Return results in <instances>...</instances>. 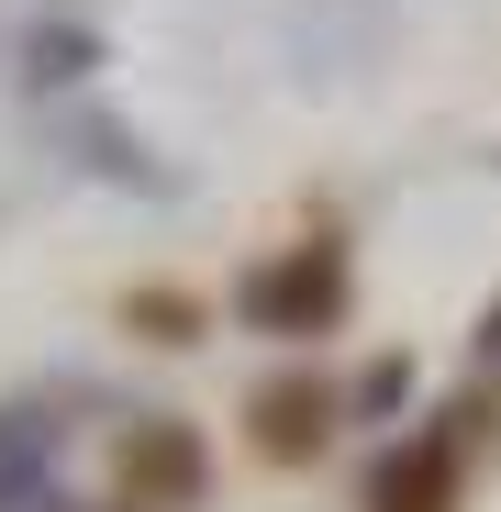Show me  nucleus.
Here are the masks:
<instances>
[{
	"label": "nucleus",
	"instance_id": "obj_1",
	"mask_svg": "<svg viewBox=\"0 0 501 512\" xmlns=\"http://www.w3.org/2000/svg\"><path fill=\"white\" fill-rule=\"evenodd\" d=\"M234 312L257 323V334H334V312H346V245H279L268 268H245Z\"/></svg>",
	"mask_w": 501,
	"mask_h": 512
},
{
	"label": "nucleus",
	"instance_id": "obj_2",
	"mask_svg": "<svg viewBox=\"0 0 501 512\" xmlns=\"http://www.w3.org/2000/svg\"><path fill=\"white\" fill-rule=\"evenodd\" d=\"M112 468H123L134 501H190V490H201V446H190V423H134Z\"/></svg>",
	"mask_w": 501,
	"mask_h": 512
},
{
	"label": "nucleus",
	"instance_id": "obj_3",
	"mask_svg": "<svg viewBox=\"0 0 501 512\" xmlns=\"http://www.w3.org/2000/svg\"><path fill=\"white\" fill-rule=\"evenodd\" d=\"M446 501H457V457H446V435L390 446L379 479H368V512H446Z\"/></svg>",
	"mask_w": 501,
	"mask_h": 512
},
{
	"label": "nucleus",
	"instance_id": "obj_4",
	"mask_svg": "<svg viewBox=\"0 0 501 512\" xmlns=\"http://www.w3.org/2000/svg\"><path fill=\"white\" fill-rule=\"evenodd\" d=\"M245 423H257V457L301 468V457L323 446V390H312V379H279V390H257V401H245Z\"/></svg>",
	"mask_w": 501,
	"mask_h": 512
},
{
	"label": "nucleus",
	"instance_id": "obj_5",
	"mask_svg": "<svg viewBox=\"0 0 501 512\" xmlns=\"http://www.w3.org/2000/svg\"><path fill=\"white\" fill-rule=\"evenodd\" d=\"M123 323H145L156 346H190V334H201V301H179V290H134V301H123Z\"/></svg>",
	"mask_w": 501,
	"mask_h": 512
},
{
	"label": "nucleus",
	"instance_id": "obj_6",
	"mask_svg": "<svg viewBox=\"0 0 501 512\" xmlns=\"http://www.w3.org/2000/svg\"><path fill=\"white\" fill-rule=\"evenodd\" d=\"M78 67H90V34H45L34 45V78H78Z\"/></svg>",
	"mask_w": 501,
	"mask_h": 512
},
{
	"label": "nucleus",
	"instance_id": "obj_7",
	"mask_svg": "<svg viewBox=\"0 0 501 512\" xmlns=\"http://www.w3.org/2000/svg\"><path fill=\"white\" fill-rule=\"evenodd\" d=\"M479 357H490V368H501V301H490V323H479Z\"/></svg>",
	"mask_w": 501,
	"mask_h": 512
}]
</instances>
